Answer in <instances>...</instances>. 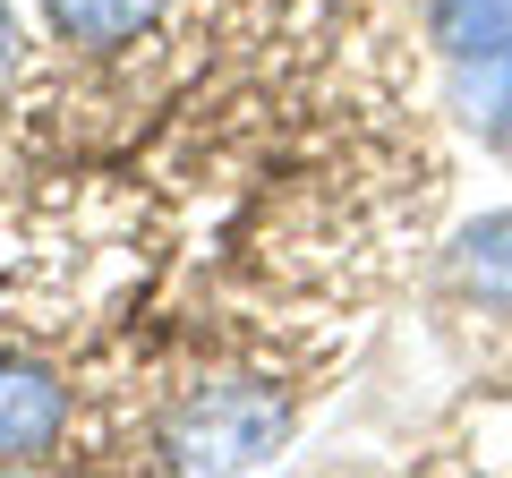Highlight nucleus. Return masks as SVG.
Masks as SVG:
<instances>
[{
	"mask_svg": "<svg viewBox=\"0 0 512 478\" xmlns=\"http://www.w3.org/2000/svg\"><path fill=\"white\" fill-rule=\"evenodd\" d=\"M43 18L69 43H94V52H103V43H137L163 18V0H43Z\"/></svg>",
	"mask_w": 512,
	"mask_h": 478,
	"instance_id": "nucleus-5",
	"label": "nucleus"
},
{
	"mask_svg": "<svg viewBox=\"0 0 512 478\" xmlns=\"http://www.w3.org/2000/svg\"><path fill=\"white\" fill-rule=\"evenodd\" d=\"M291 444V402L248 376L231 385H205L171 410L163 427V461L171 470H265V461Z\"/></svg>",
	"mask_w": 512,
	"mask_h": 478,
	"instance_id": "nucleus-1",
	"label": "nucleus"
},
{
	"mask_svg": "<svg viewBox=\"0 0 512 478\" xmlns=\"http://www.w3.org/2000/svg\"><path fill=\"white\" fill-rule=\"evenodd\" d=\"M453 282L478 308H512V214H478L453 239Z\"/></svg>",
	"mask_w": 512,
	"mask_h": 478,
	"instance_id": "nucleus-4",
	"label": "nucleus"
},
{
	"mask_svg": "<svg viewBox=\"0 0 512 478\" xmlns=\"http://www.w3.org/2000/svg\"><path fill=\"white\" fill-rule=\"evenodd\" d=\"M487 129H495V146H504V163H512V94H504V111H495Z\"/></svg>",
	"mask_w": 512,
	"mask_h": 478,
	"instance_id": "nucleus-7",
	"label": "nucleus"
},
{
	"mask_svg": "<svg viewBox=\"0 0 512 478\" xmlns=\"http://www.w3.org/2000/svg\"><path fill=\"white\" fill-rule=\"evenodd\" d=\"M427 35L444 43L453 69L512 60V0H427Z\"/></svg>",
	"mask_w": 512,
	"mask_h": 478,
	"instance_id": "nucleus-3",
	"label": "nucleus"
},
{
	"mask_svg": "<svg viewBox=\"0 0 512 478\" xmlns=\"http://www.w3.org/2000/svg\"><path fill=\"white\" fill-rule=\"evenodd\" d=\"M18 60V18H9V0H0V69Z\"/></svg>",
	"mask_w": 512,
	"mask_h": 478,
	"instance_id": "nucleus-6",
	"label": "nucleus"
},
{
	"mask_svg": "<svg viewBox=\"0 0 512 478\" xmlns=\"http://www.w3.org/2000/svg\"><path fill=\"white\" fill-rule=\"evenodd\" d=\"M69 427V385L0 350V461H43Z\"/></svg>",
	"mask_w": 512,
	"mask_h": 478,
	"instance_id": "nucleus-2",
	"label": "nucleus"
}]
</instances>
